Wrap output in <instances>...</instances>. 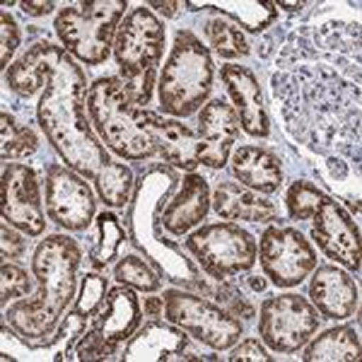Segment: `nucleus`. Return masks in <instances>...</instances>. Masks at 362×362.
I'll return each instance as SVG.
<instances>
[{
    "mask_svg": "<svg viewBox=\"0 0 362 362\" xmlns=\"http://www.w3.org/2000/svg\"><path fill=\"white\" fill-rule=\"evenodd\" d=\"M210 203L218 218L227 223H239V220L259 225L280 223L276 203L268 201V196L242 186L239 181H218L215 191L210 194Z\"/></svg>",
    "mask_w": 362,
    "mask_h": 362,
    "instance_id": "5701e85b",
    "label": "nucleus"
},
{
    "mask_svg": "<svg viewBox=\"0 0 362 362\" xmlns=\"http://www.w3.org/2000/svg\"><path fill=\"white\" fill-rule=\"evenodd\" d=\"M85 254L78 239L66 232L49 235L32 254V276L37 293L17 300L3 312L17 341L32 350L54 348L56 331L73 309L80 288V268Z\"/></svg>",
    "mask_w": 362,
    "mask_h": 362,
    "instance_id": "7ed1b4c3",
    "label": "nucleus"
},
{
    "mask_svg": "<svg viewBox=\"0 0 362 362\" xmlns=\"http://www.w3.org/2000/svg\"><path fill=\"white\" fill-rule=\"evenodd\" d=\"M213 83L215 66L208 46L191 29H177L172 51L157 78L160 114L179 121L198 114L210 99Z\"/></svg>",
    "mask_w": 362,
    "mask_h": 362,
    "instance_id": "423d86ee",
    "label": "nucleus"
},
{
    "mask_svg": "<svg viewBox=\"0 0 362 362\" xmlns=\"http://www.w3.org/2000/svg\"><path fill=\"white\" fill-rule=\"evenodd\" d=\"M107 295H109L107 271L90 268V271H85V276L80 278V290H78V297H75V302H73V309L75 312H80L87 321H90V319H95L99 314V309L104 307Z\"/></svg>",
    "mask_w": 362,
    "mask_h": 362,
    "instance_id": "72a5a7b5",
    "label": "nucleus"
},
{
    "mask_svg": "<svg viewBox=\"0 0 362 362\" xmlns=\"http://www.w3.org/2000/svg\"><path fill=\"white\" fill-rule=\"evenodd\" d=\"M27 254V239L25 232L15 230L8 223L0 227V259L3 261H20Z\"/></svg>",
    "mask_w": 362,
    "mask_h": 362,
    "instance_id": "ea45409f",
    "label": "nucleus"
},
{
    "mask_svg": "<svg viewBox=\"0 0 362 362\" xmlns=\"http://www.w3.org/2000/svg\"><path fill=\"white\" fill-rule=\"evenodd\" d=\"M153 138L157 145V157L177 172H196L201 140L179 119H165L162 114L153 116Z\"/></svg>",
    "mask_w": 362,
    "mask_h": 362,
    "instance_id": "b1692460",
    "label": "nucleus"
},
{
    "mask_svg": "<svg viewBox=\"0 0 362 362\" xmlns=\"http://www.w3.org/2000/svg\"><path fill=\"white\" fill-rule=\"evenodd\" d=\"M34 276H29L22 266H17L15 261H3L0 268V307L3 312L8 309L10 302H17L22 297H29L34 288Z\"/></svg>",
    "mask_w": 362,
    "mask_h": 362,
    "instance_id": "f704fd0d",
    "label": "nucleus"
},
{
    "mask_svg": "<svg viewBox=\"0 0 362 362\" xmlns=\"http://www.w3.org/2000/svg\"><path fill=\"white\" fill-rule=\"evenodd\" d=\"M312 239L317 242L321 254L336 266L346 268L348 273H360V227L353 215L341 206V201L326 196V201L312 218Z\"/></svg>",
    "mask_w": 362,
    "mask_h": 362,
    "instance_id": "2eb2a0df",
    "label": "nucleus"
},
{
    "mask_svg": "<svg viewBox=\"0 0 362 362\" xmlns=\"http://www.w3.org/2000/svg\"><path fill=\"white\" fill-rule=\"evenodd\" d=\"M116 350L112 346L102 341V336L97 334L95 329H87L83 338L78 341V346L73 350V358L80 362H102V360H114L116 358Z\"/></svg>",
    "mask_w": 362,
    "mask_h": 362,
    "instance_id": "4c0bfd02",
    "label": "nucleus"
},
{
    "mask_svg": "<svg viewBox=\"0 0 362 362\" xmlns=\"http://www.w3.org/2000/svg\"><path fill=\"white\" fill-rule=\"evenodd\" d=\"M46 215L63 232H87L97 218V198L83 174L63 162H49L44 172Z\"/></svg>",
    "mask_w": 362,
    "mask_h": 362,
    "instance_id": "ddd939ff",
    "label": "nucleus"
},
{
    "mask_svg": "<svg viewBox=\"0 0 362 362\" xmlns=\"http://www.w3.org/2000/svg\"><path fill=\"white\" fill-rule=\"evenodd\" d=\"M220 80H223L227 95L232 99V107L239 116V126L251 138L271 136V116H268L264 92L259 85V75L249 66L239 63H225L220 66Z\"/></svg>",
    "mask_w": 362,
    "mask_h": 362,
    "instance_id": "a211bd4d",
    "label": "nucleus"
},
{
    "mask_svg": "<svg viewBox=\"0 0 362 362\" xmlns=\"http://www.w3.org/2000/svg\"><path fill=\"white\" fill-rule=\"evenodd\" d=\"M87 116L104 148L128 162H145L157 157L153 138V116L128 95L119 75H102L87 90Z\"/></svg>",
    "mask_w": 362,
    "mask_h": 362,
    "instance_id": "39448f33",
    "label": "nucleus"
},
{
    "mask_svg": "<svg viewBox=\"0 0 362 362\" xmlns=\"http://www.w3.org/2000/svg\"><path fill=\"white\" fill-rule=\"evenodd\" d=\"M0 218L27 237L46 235L42 181L25 162H5L0 177Z\"/></svg>",
    "mask_w": 362,
    "mask_h": 362,
    "instance_id": "4468645a",
    "label": "nucleus"
},
{
    "mask_svg": "<svg viewBox=\"0 0 362 362\" xmlns=\"http://www.w3.org/2000/svg\"><path fill=\"white\" fill-rule=\"evenodd\" d=\"M126 242V225H121V220L116 218L112 210H102L95 218V225H92L87 264H90V268H97V271H107V266L119 259L121 247Z\"/></svg>",
    "mask_w": 362,
    "mask_h": 362,
    "instance_id": "bb28decb",
    "label": "nucleus"
},
{
    "mask_svg": "<svg viewBox=\"0 0 362 362\" xmlns=\"http://www.w3.org/2000/svg\"><path fill=\"white\" fill-rule=\"evenodd\" d=\"M85 331H87V319L80 312L70 309V312L66 314V319L61 321V326H58V331H56L54 348L61 346V350L54 355V360H68L70 358L68 353L70 350H75V346H78V341L83 338Z\"/></svg>",
    "mask_w": 362,
    "mask_h": 362,
    "instance_id": "c9c22d12",
    "label": "nucleus"
},
{
    "mask_svg": "<svg viewBox=\"0 0 362 362\" xmlns=\"http://www.w3.org/2000/svg\"><path fill=\"white\" fill-rule=\"evenodd\" d=\"M148 8H150V10L155 8L157 13L169 17V20H177V17H179L181 13H184L186 3H181V0H165V3H160V0H150Z\"/></svg>",
    "mask_w": 362,
    "mask_h": 362,
    "instance_id": "a19ab883",
    "label": "nucleus"
},
{
    "mask_svg": "<svg viewBox=\"0 0 362 362\" xmlns=\"http://www.w3.org/2000/svg\"><path fill=\"white\" fill-rule=\"evenodd\" d=\"M179 172L165 162L143 167L136 179L131 203L126 206L124 225L128 242L160 273V278L169 280L177 288L189 290L191 283L203 276V271L194 259H189L181 244L165 235V227H162V210L179 189Z\"/></svg>",
    "mask_w": 362,
    "mask_h": 362,
    "instance_id": "20e7f679",
    "label": "nucleus"
},
{
    "mask_svg": "<svg viewBox=\"0 0 362 362\" xmlns=\"http://www.w3.org/2000/svg\"><path fill=\"white\" fill-rule=\"evenodd\" d=\"M259 56L273 61L271 90L293 140L324 160L338 157L360 177V22L278 25L264 34Z\"/></svg>",
    "mask_w": 362,
    "mask_h": 362,
    "instance_id": "f257e3e1",
    "label": "nucleus"
},
{
    "mask_svg": "<svg viewBox=\"0 0 362 362\" xmlns=\"http://www.w3.org/2000/svg\"><path fill=\"white\" fill-rule=\"evenodd\" d=\"M143 312L148 314V317H162V312H165V305H162V297H148V300L143 302Z\"/></svg>",
    "mask_w": 362,
    "mask_h": 362,
    "instance_id": "37998d69",
    "label": "nucleus"
},
{
    "mask_svg": "<svg viewBox=\"0 0 362 362\" xmlns=\"http://www.w3.org/2000/svg\"><path fill=\"white\" fill-rule=\"evenodd\" d=\"M39 133L32 126H25L3 109L0 114V157L3 162H20L32 157L39 150Z\"/></svg>",
    "mask_w": 362,
    "mask_h": 362,
    "instance_id": "c756f323",
    "label": "nucleus"
},
{
    "mask_svg": "<svg viewBox=\"0 0 362 362\" xmlns=\"http://www.w3.org/2000/svg\"><path fill=\"white\" fill-rule=\"evenodd\" d=\"M20 8L27 17H46L54 13L58 5L51 3V0H42V3H20Z\"/></svg>",
    "mask_w": 362,
    "mask_h": 362,
    "instance_id": "79ce46f5",
    "label": "nucleus"
},
{
    "mask_svg": "<svg viewBox=\"0 0 362 362\" xmlns=\"http://www.w3.org/2000/svg\"><path fill=\"white\" fill-rule=\"evenodd\" d=\"M92 181H95L99 201L107 208H126L131 203L133 189H136V174L124 162L112 160Z\"/></svg>",
    "mask_w": 362,
    "mask_h": 362,
    "instance_id": "c85d7f7f",
    "label": "nucleus"
},
{
    "mask_svg": "<svg viewBox=\"0 0 362 362\" xmlns=\"http://www.w3.org/2000/svg\"><path fill=\"white\" fill-rule=\"evenodd\" d=\"M321 329V317L309 297L283 293L266 297L259 307V338L273 353H297Z\"/></svg>",
    "mask_w": 362,
    "mask_h": 362,
    "instance_id": "9b49d317",
    "label": "nucleus"
},
{
    "mask_svg": "<svg viewBox=\"0 0 362 362\" xmlns=\"http://www.w3.org/2000/svg\"><path fill=\"white\" fill-rule=\"evenodd\" d=\"M191 13H215L249 34H261L278 22L273 0H215V3H186Z\"/></svg>",
    "mask_w": 362,
    "mask_h": 362,
    "instance_id": "393cba45",
    "label": "nucleus"
},
{
    "mask_svg": "<svg viewBox=\"0 0 362 362\" xmlns=\"http://www.w3.org/2000/svg\"><path fill=\"white\" fill-rule=\"evenodd\" d=\"M121 362H172V360H220L218 355H198L191 350V336L172 321L150 319L126 341Z\"/></svg>",
    "mask_w": 362,
    "mask_h": 362,
    "instance_id": "dca6fc26",
    "label": "nucleus"
},
{
    "mask_svg": "<svg viewBox=\"0 0 362 362\" xmlns=\"http://www.w3.org/2000/svg\"><path fill=\"white\" fill-rule=\"evenodd\" d=\"M225 360L230 362H271L273 355L268 353V348L264 346L261 338H244V341H237L235 346L230 348V355Z\"/></svg>",
    "mask_w": 362,
    "mask_h": 362,
    "instance_id": "58836bf2",
    "label": "nucleus"
},
{
    "mask_svg": "<svg viewBox=\"0 0 362 362\" xmlns=\"http://www.w3.org/2000/svg\"><path fill=\"white\" fill-rule=\"evenodd\" d=\"M162 297V317L210 350H230L244 336V321L210 297L184 288H169Z\"/></svg>",
    "mask_w": 362,
    "mask_h": 362,
    "instance_id": "9d476101",
    "label": "nucleus"
},
{
    "mask_svg": "<svg viewBox=\"0 0 362 362\" xmlns=\"http://www.w3.org/2000/svg\"><path fill=\"white\" fill-rule=\"evenodd\" d=\"M259 264L276 288L290 290L312 276L317 268V249L297 227L273 223L259 239Z\"/></svg>",
    "mask_w": 362,
    "mask_h": 362,
    "instance_id": "f8f14e48",
    "label": "nucleus"
},
{
    "mask_svg": "<svg viewBox=\"0 0 362 362\" xmlns=\"http://www.w3.org/2000/svg\"><path fill=\"white\" fill-rule=\"evenodd\" d=\"M201 27L208 39V46L225 61H237V58H247L251 54L244 32L225 17H206Z\"/></svg>",
    "mask_w": 362,
    "mask_h": 362,
    "instance_id": "7c9ffc66",
    "label": "nucleus"
},
{
    "mask_svg": "<svg viewBox=\"0 0 362 362\" xmlns=\"http://www.w3.org/2000/svg\"><path fill=\"white\" fill-rule=\"evenodd\" d=\"M143 305H140L136 290L126 285H116L109 290L107 302L99 309V314L92 321L90 329H95L107 346H112L119 353V346L128 341L143 324Z\"/></svg>",
    "mask_w": 362,
    "mask_h": 362,
    "instance_id": "412c9836",
    "label": "nucleus"
},
{
    "mask_svg": "<svg viewBox=\"0 0 362 362\" xmlns=\"http://www.w3.org/2000/svg\"><path fill=\"white\" fill-rule=\"evenodd\" d=\"M324 191L319 189L317 184L307 179H295L293 184L285 191V210H288V218L295 220V223H305V220H312L317 215V210L321 208V203L326 201Z\"/></svg>",
    "mask_w": 362,
    "mask_h": 362,
    "instance_id": "473e14b6",
    "label": "nucleus"
},
{
    "mask_svg": "<svg viewBox=\"0 0 362 362\" xmlns=\"http://www.w3.org/2000/svg\"><path fill=\"white\" fill-rule=\"evenodd\" d=\"M360 334L353 326H334L317 331L307 341L302 360L305 362H358L360 360Z\"/></svg>",
    "mask_w": 362,
    "mask_h": 362,
    "instance_id": "a878e982",
    "label": "nucleus"
},
{
    "mask_svg": "<svg viewBox=\"0 0 362 362\" xmlns=\"http://www.w3.org/2000/svg\"><path fill=\"white\" fill-rule=\"evenodd\" d=\"M314 3H309V0H300V3H288V0H278L276 8L278 10H288V13H305L307 8H312Z\"/></svg>",
    "mask_w": 362,
    "mask_h": 362,
    "instance_id": "c03bdc74",
    "label": "nucleus"
},
{
    "mask_svg": "<svg viewBox=\"0 0 362 362\" xmlns=\"http://www.w3.org/2000/svg\"><path fill=\"white\" fill-rule=\"evenodd\" d=\"M230 169L239 184L256 194L273 196L283 186V160L266 145H239L230 155Z\"/></svg>",
    "mask_w": 362,
    "mask_h": 362,
    "instance_id": "4be33fe9",
    "label": "nucleus"
},
{
    "mask_svg": "<svg viewBox=\"0 0 362 362\" xmlns=\"http://www.w3.org/2000/svg\"><path fill=\"white\" fill-rule=\"evenodd\" d=\"M196 124L198 140H201L198 165L208 169H223L230 162V155L239 138V128H242L235 107L227 104L223 97L208 99L198 112Z\"/></svg>",
    "mask_w": 362,
    "mask_h": 362,
    "instance_id": "f3484780",
    "label": "nucleus"
},
{
    "mask_svg": "<svg viewBox=\"0 0 362 362\" xmlns=\"http://www.w3.org/2000/svg\"><path fill=\"white\" fill-rule=\"evenodd\" d=\"M126 0L75 3L58 10L54 32L63 49L85 66H104L114 54V39L126 17Z\"/></svg>",
    "mask_w": 362,
    "mask_h": 362,
    "instance_id": "6e6552de",
    "label": "nucleus"
},
{
    "mask_svg": "<svg viewBox=\"0 0 362 362\" xmlns=\"http://www.w3.org/2000/svg\"><path fill=\"white\" fill-rule=\"evenodd\" d=\"M247 283H249L251 293H266V288H268L266 278H259V276H249Z\"/></svg>",
    "mask_w": 362,
    "mask_h": 362,
    "instance_id": "a18cd8bd",
    "label": "nucleus"
},
{
    "mask_svg": "<svg viewBox=\"0 0 362 362\" xmlns=\"http://www.w3.org/2000/svg\"><path fill=\"white\" fill-rule=\"evenodd\" d=\"M167 46L165 22L148 5H138L126 13L114 39V61L119 78L136 104H150L157 85L162 54Z\"/></svg>",
    "mask_w": 362,
    "mask_h": 362,
    "instance_id": "0eeeda50",
    "label": "nucleus"
},
{
    "mask_svg": "<svg viewBox=\"0 0 362 362\" xmlns=\"http://www.w3.org/2000/svg\"><path fill=\"white\" fill-rule=\"evenodd\" d=\"M3 75L20 99L39 92L37 124L63 165L95 179L112 162L87 116V75L63 46L49 39L34 42Z\"/></svg>",
    "mask_w": 362,
    "mask_h": 362,
    "instance_id": "f03ea898",
    "label": "nucleus"
},
{
    "mask_svg": "<svg viewBox=\"0 0 362 362\" xmlns=\"http://www.w3.org/2000/svg\"><path fill=\"white\" fill-rule=\"evenodd\" d=\"M189 290L210 297V300L218 302L220 307H225L227 312H232L235 317H239L242 321H251L256 317L254 302H251L247 297V293H244L237 283H232V280L210 278V276L203 273V276H198L194 283H191Z\"/></svg>",
    "mask_w": 362,
    "mask_h": 362,
    "instance_id": "cd10ccee",
    "label": "nucleus"
},
{
    "mask_svg": "<svg viewBox=\"0 0 362 362\" xmlns=\"http://www.w3.org/2000/svg\"><path fill=\"white\" fill-rule=\"evenodd\" d=\"M309 302L317 307L321 319L346 321L360 309V290L355 278L336 264H321L312 271Z\"/></svg>",
    "mask_w": 362,
    "mask_h": 362,
    "instance_id": "6ab92c4d",
    "label": "nucleus"
},
{
    "mask_svg": "<svg viewBox=\"0 0 362 362\" xmlns=\"http://www.w3.org/2000/svg\"><path fill=\"white\" fill-rule=\"evenodd\" d=\"M184 249L206 276L230 280L249 273L259 259V242L237 223H210L189 232Z\"/></svg>",
    "mask_w": 362,
    "mask_h": 362,
    "instance_id": "1a4fd4ad",
    "label": "nucleus"
},
{
    "mask_svg": "<svg viewBox=\"0 0 362 362\" xmlns=\"http://www.w3.org/2000/svg\"><path fill=\"white\" fill-rule=\"evenodd\" d=\"M210 186L208 179L198 172H186L179 189L174 191L162 210V227L167 235L184 237L203 225L210 213Z\"/></svg>",
    "mask_w": 362,
    "mask_h": 362,
    "instance_id": "aec40b11",
    "label": "nucleus"
},
{
    "mask_svg": "<svg viewBox=\"0 0 362 362\" xmlns=\"http://www.w3.org/2000/svg\"><path fill=\"white\" fill-rule=\"evenodd\" d=\"M20 42H22L20 25H17L15 17L8 13V8H3L0 10V68H3V73L13 66V56Z\"/></svg>",
    "mask_w": 362,
    "mask_h": 362,
    "instance_id": "e433bc0d",
    "label": "nucleus"
},
{
    "mask_svg": "<svg viewBox=\"0 0 362 362\" xmlns=\"http://www.w3.org/2000/svg\"><path fill=\"white\" fill-rule=\"evenodd\" d=\"M114 278L119 285H126V288L136 290V293L155 295L162 290L160 273H157L140 254H126L124 259L116 261Z\"/></svg>",
    "mask_w": 362,
    "mask_h": 362,
    "instance_id": "2f4dec72",
    "label": "nucleus"
}]
</instances>
